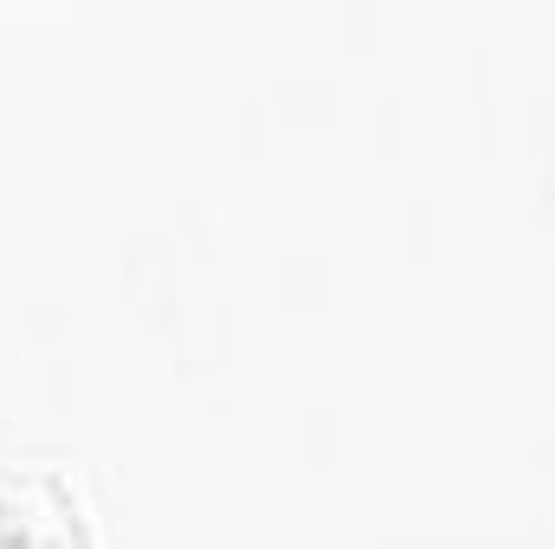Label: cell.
<instances>
[{
	"label": "cell",
	"mask_w": 555,
	"mask_h": 549,
	"mask_svg": "<svg viewBox=\"0 0 555 549\" xmlns=\"http://www.w3.org/2000/svg\"><path fill=\"white\" fill-rule=\"evenodd\" d=\"M0 537L7 549H98L78 478L59 459H0Z\"/></svg>",
	"instance_id": "1"
}]
</instances>
